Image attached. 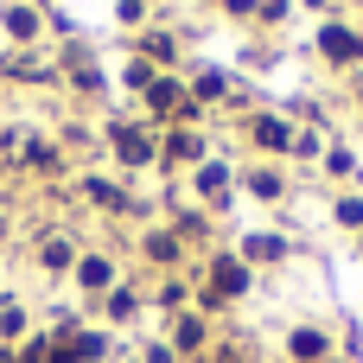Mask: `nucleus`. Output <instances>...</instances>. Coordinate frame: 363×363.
Here are the masks:
<instances>
[{
    "instance_id": "obj_3",
    "label": "nucleus",
    "mask_w": 363,
    "mask_h": 363,
    "mask_svg": "<svg viewBox=\"0 0 363 363\" xmlns=\"http://www.w3.org/2000/svg\"><path fill=\"white\" fill-rule=\"evenodd\" d=\"M115 147H121V160H147V140H140L134 128H121V134H115Z\"/></svg>"
},
{
    "instance_id": "obj_1",
    "label": "nucleus",
    "mask_w": 363,
    "mask_h": 363,
    "mask_svg": "<svg viewBox=\"0 0 363 363\" xmlns=\"http://www.w3.org/2000/svg\"><path fill=\"white\" fill-rule=\"evenodd\" d=\"M255 140H262V147H294V134H287V121H268V115L255 121Z\"/></svg>"
},
{
    "instance_id": "obj_2",
    "label": "nucleus",
    "mask_w": 363,
    "mask_h": 363,
    "mask_svg": "<svg viewBox=\"0 0 363 363\" xmlns=\"http://www.w3.org/2000/svg\"><path fill=\"white\" fill-rule=\"evenodd\" d=\"M319 38H325V51H332V57H357V51H363L357 38H351V32H338V26H325Z\"/></svg>"
},
{
    "instance_id": "obj_4",
    "label": "nucleus",
    "mask_w": 363,
    "mask_h": 363,
    "mask_svg": "<svg viewBox=\"0 0 363 363\" xmlns=\"http://www.w3.org/2000/svg\"><path fill=\"white\" fill-rule=\"evenodd\" d=\"M211 281H217V294H236V287H242V268H236V262H217Z\"/></svg>"
}]
</instances>
